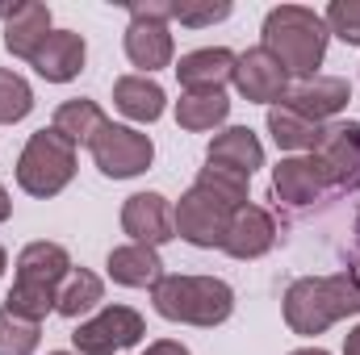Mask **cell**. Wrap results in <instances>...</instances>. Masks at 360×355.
<instances>
[{
  "mask_svg": "<svg viewBox=\"0 0 360 355\" xmlns=\"http://www.w3.org/2000/svg\"><path fill=\"white\" fill-rule=\"evenodd\" d=\"M360 314V276L348 272H331V276H302L285 288V322L293 335L314 339L327 326H335L340 318H356Z\"/></svg>",
  "mask_w": 360,
  "mask_h": 355,
  "instance_id": "1",
  "label": "cell"
},
{
  "mask_svg": "<svg viewBox=\"0 0 360 355\" xmlns=\"http://www.w3.org/2000/svg\"><path fill=\"white\" fill-rule=\"evenodd\" d=\"M264 51L289 72V76H302V80H314L323 59H327V21L323 13L306 8V4H276L269 17H264Z\"/></svg>",
  "mask_w": 360,
  "mask_h": 355,
  "instance_id": "2",
  "label": "cell"
},
{
  "mask_svg": "<svg viewBox=\"0 0 360 355\" xmlns=\"http://www.w3.org/2000/svg\"><path fill=\"white\" fill-rule=\"evenodd\" d=\"M151 305L168 322L214 330L235 314V288L218 276H164L151 288Z\"/></svg>",
  "mask_w": 360,
  "mask_h": 355,
  "instance_id": "3",
  "label": "cell"
},
{
  "mask_svg": "<svg viewBox=\"0 0 360 355\" xmlns=\"http://www.w3.org/2000/svg\"><path fill=\"white\" fill-rule=\"evenodd\" d=\"M76 176V147L51 126V130H34L17 155V188L25 196L51 201L59 196Z\"/></svg>",
  "mask_w": 360,
  "mask_h": 355,
  "instance_id": "4",
  "label": "cell"
},
{
  "mask_svg": "<svg viewBox=\"0 0 360 355\" xmlns=\"http://www.w3.org/2000/svg\"><path fill=\"white\" fill-rule=\"evenodd\" d=\"M143 335H147V322L139 309L101 305L92 318H84L72 330V343H76V355H122L126 347L143 343Z\"/></svg>",
  "mask_w": 360,
  "mask_h": 355,
  "instance_id": "5",
  "label": "cell"
},
{
  "mask_svg": "<svg viewBox=\"0 0 360 355\" xmlns=\"http://www.w3.org/2000/svg\"><path fill=\"white\" fill-rule=\"evenodd\" d=\"M89 151H92L96 172L109 176V180L143 176V172L151 168V159H155V147H151V138H147L143 130H134V126H113V121H105V130L89 142Z\"/></svg>",
  "mask_w": 360,
  "mask_h": 355,
  "instance_id": "6",
  "label": "cell"
},
{
  "mask_svg": "<svg viewBox=\"0 0 360 355\" xmlns=\"http://www.w3.org/2000/svg\"><path fill=\"white\" fill-rule=\"evenodd\" d=\"M314 168L327 188H344L356 192L360 188V121H331L323 126L319 147L310 151Z\"/></svg>",
  "mask_w": 360,
  "mask_h": 355,
  "instance_id": "7",
  "label": "cell"
},
{
  "mask_svg": "<svg viewBox=\"0 0 360 355\" xmlns=\"http://www.w3.org/2000/svg\"><path fill=\"white\" fill-rule=\"evenodd\" d=\"M231 213H235L231 201H222L218 192L193 184L176 205V239L193 243V247H205V251L210 247H222L226 226H231Z\"/></svg>",
  "mask_w": 360,
  "mask_h": 355,
  "instance_id": "8",
  "label": "cell"
},
{
  "mask_svg": "<svg viewBox=\"0 0 360 355\" xmlns=\"http://www.w3.org/2000/svg\"><path fill=\"white\" fill-rule=\"evenodd\" d=\"M122 230L130 234V243L143 247H164L176 239V209L168 205L164 192H134L122 205Z\"/></svg>",
  "mask_w": 360,
  "mask_h": 355,
  "instance_id": "9",
  "label": "cell"
},
{
  "mask_svg": "<svg viewBox=\"0 0 360 355\" xmlns=\"http://www.w3.org/2000/svg\"><path fill=\"white\" fill-rule=\"evenodd\" d=\"M243 100H252V105H285V96H289V72L272 59L264 46H256V51H243L239 59H235V80H231Z\"/></svg>",
  "mask_w": 360,
  "mask_h": 355,
  "instance_id": "10",
  "label": "cell"
},
{
  "mask_svg": "<svg viewBox=\"0 0 360 355\" xmlns=\"http://www.w3.org/2000/svg\"><path fill=\"white\" fill-rule=\"evenodd\" d=\"M0 17H4V46H8V55L34 63L38 51L46 46V38H51V8L42 0H21L13 8H0Z\"/></svg>",
  "mask_w": 360,
  "mask_h": 355,
  "instance_id": "11",
  "label": "cell"
},
{
  "mask_svg": "<svg viewBox=\"0 0 360 355\" xmlns=\"http://www.w3.org/2000/svg\"><path fill=\"white\" fill-rule=\"evenodd\" d=\"M272 243H276V222H272L269 209L248 201L231 213V226H226V239H222V251L231 260H260V255L272 251Z\"/></svg>",
  "mask_w": 360,
  "mask_h": 355,
  "instance_id": "12",
  "label": "cell"
},
{
  "mask_svg": "<svg viewBox=\"0 0 360 355\" xmlns=\"http://www.w3.org/2000/svg\"><path fill=\"white\" fill-rule=\"evenodd\" d=\"M126 59L134 67H143V76H151L160 67H172L176 42H172L168 21H160V17H130V25H126Z\"/></svg>",
  "mask_w": 360,
  "mask_h": 355,
  "instance_id": "13",
  "label": "cell"
},
{
  "mask_svg": "<svg viewBox=\"0 0 360 355\" xmlns=\"http://www.w3.org/2000/svg\"><path fill=\"white\" fill-rule=\"evenodd\" d=\"M348 100H352V84L344 76H314V80H302L297 88H289L285 109H293V113L327 126L335 113L348 109Z\"/></svg>",
  "mask_w": 360,
  "mask_h": 355,
  "instance_id": "14",
  "label": "cell"
},
{
  "mask_svg": "<svg viewBox=\"0 0 360 355\" xmlns=\"http://www.w3.org/2000/svg\"><path fill=\"white\" fill-rule=\"evenodd\" d=\"M235 51L226 46H201L180 55L176 63V80L184 92H226V84L235 80Z\"/></svg>",
  "mask_w": 360,
  "mask_h": 355,
  "instance_id": "15",
  "label": "cell"
},
{
  "mask_svg": "<svg viewBox=\"0 0 360 355\" xmlns=\"http://www.w3.org/2000/svg\"><path fill=\"white\" fill-rule=\"evenodd\" d=\"M205 163H210V168H222V172H235V176H243V180H252L260 168H264V147H260V138H256L248 126H226V130L210 142Z\"/></svg>",
  "mask_w": 360,
  "mask_h": 355,
  "instance_id": "16",
  "label": "cell"
},
{
  "mask_svg": "<svg viewBox=\"0 0 360 355\" xmlns=\"http://www.w3.org/2000/svg\"><path fill=\"white\" fill-rule=\"evenodd\" d=\"M84 59H89L84 34H76V29H51L46 46L34 59V72L46 84H68V80H76L84 72Z\"/></svg>",
  "mask_w": 360,
  "mask_h": 355,
  "instance_id": "17",
  "label": "cell"
},
{
  "mask_svg": "<svg viewBox=\"0 0 360 355\" xmlns=\"http://www.w3.org/2000/svg\"><path fill=\"white\" fill-rule=\"evenodd\" d=\"M68 272H72V255H68V247L42 239V243L21 247V255H17V280H13V284H30V288L59 293V284L68 280Z\"/></svg>",
  "mask_w": 360,
  "mask_h": 355,
  "instance_id": "18",
  "label": "cell"
},
{
  "mask_svg": "<svg viewBox=\"0 0 360 355\" xmlns=\"http://www.w3.org/2000/svg\"><path fill=\"white\" fill-rule=\"evenodd\" d=\"M109 280L122 284V288H155L168 272L155 247H143V243H126V247H113L109 251Z\"/></svg>",
  "mask_w": 360,
  "mask_h": 355,
  "instance_id": "19",
  "label": "cell"
},
{
  "mask_svg": "<svg viewBox=\"0 0 360 355\" xmlns=\"http://www.w3.org/2000/svg\"><path fill=\"white\" fill-rule=\"evenodd\" d=\"M323 188L327 184H323V176H319V168H314L310 155H289V159H281L272 168V192H276V201H285L293 209L314 205L323 196Z\"/></svg>",
  "mask_w": 360,
  "mask_h": 355,
  "instance_id": "20",
  "label": "cell"
},
{
  "mask_svg": "<svg viewBox=\"0 0 360 355\" xmlns=\"http://www.w3.org/2000/svg\"><path fill=\"white\" fill-rule=\"evenodd\" d=\"M113 105H117V113H126L130 121L151 126V121L164 117L168 96H164V88H160L151 76H117V84H113Z\"/></svg>",
  "mask_w": 360,
  "mask_h": 355,
  "instance_id": "21",
  "label": "cell"
},
{
  "mask_svg": "<svg viewBox=\"0 0 360 355\" xmlns=\"http://www.w3.org/2000/svg\"><path fill=\"white\" fill-rule=\"evenodd\" d=\"M105 113H101V105L96 100H89V96H72V100H63L59 109H55V130L72 142V147H89L92 138L105 130Z\"/></svg>",
  "mask_w": 360,
  "mask_h": 355,
  "instance_id": "22",
  "label": "cell"
},
{
  "mask_svg": "<svg viewBox=\"0 0 360 355\" xmlns=\"http://www.w3.org/2000/svg\"><path fill=\"white\" fill-rule=\"evenodd\" d=\"M101 301H105V284H101V276H96V272H89V267H72V272H68V280L59 284L55 314H63V318L80 322V318H84V314H92Z\"/></svg>",
  "mask_w": 360,
  "mask_h": 355,
  "instance_id": "23",
  "label": "cell"
},
{
  "mask_svg": "<svg viewBox=\"0 0 360 355\" xmlns=\"http://www.w3.org/2000/svg\"><path fill=\"white\" fill-rule=\"evenodd\" d=\"M226 117H231V96L226 92H184L176 100V121L188 134L218 130Z\"/></svg>",
  "mask_w": 360,
  "mask_h": 355,
  "instance_id": "24",
  "label": "cell"
},
{
  "mask_svg": "<svg viewBox=\"0 0 360 355\" xmlns=\"http://www.w3.org/2000/svg\"><path fill=\"white\" fill-rule=\"evenodd\" d=\"M269 134L281 151H293L297 155V151H314L319 147L323 126L310 121V117H302V113H293V109H285V105H272L269 109Z\"/></svg>",
  "mask_w": 360,
  "mask_h": 355,
  "instance_id": "25",
  "label": "cell"
},
{
  "mask_svg": "<svg viewBox=\"0 0 360 355\" xmlns=\"http://www.w3.org/2000/svg\"><path fill=\"white\" fill-rule=\"evenodd\" d=\"M34 113V88L25 84V76L0 67V126H17Z\"/></svg>",
  "mask_w": 360,
  "mask_h": 355,
  "instance_id": "26",
  "label": "cell"
},
{
  "mask_svg": "<svg viewBox=\"0 0 360 355\" xmlns=\"http://www.w3.org/2000/svg\"><path fill=\"white\" fill-rule=\"evenodd\" d=\"M42 343V322L0 309V355H34Z\"/></svg>",
  "mask_w": 360,
  "mask_h": 355,
  "instance_id": "27",
  "label": "cell"
},
{
  "mask_svg": "<svg viewBox=\"0 0 360 355\" xmlns=\"http://www.w3.org/2000/svg\"><path fill=\"white\" fill-rule=\"evenodd\" d=\"M323 21H327V29L340 42L360 46V0H331L327 13H323Z\"/></svg>",
  "mask_w": 360,
  "mask_h": 355,
  "instance_id": "28",
  "label": "cell"
},
{
  "mask_svg": "<svg viewBox=\"0 0 360 355\" xmlns=\"http://www.w3.org/2000/svg\"><path fill=\"white\" fill-rule=\"evenodd\" d=\"M197 184L201 188H210V192H218L222 201H231L235 209L239 205H248V184L252 180H243V176H235V172H222V168H201V176H197Z\"/></svg>",
  "mask_w": 360,
  "mask_h": 355,
  "instance_id": "29",
  "label": "cell"
},
{
  "mask_svg": "<svg viewBox=\"0 0 360 355\" xmlns=\"http://www.w3.org/2000/svg\"><path fill=\"white\" fill-rule=\"evenodd\" d=\"M231 17V0H218V4H172V21L180 25H214V21H226Z\"/></svg>",
  "mask_w": 360,
  "mask_h": 355,
  "instance_id": "30",
  "label": "cell"
},
{
  "mask_svg": "<svg viewBox=\"0 0 360 355\" xmlns=\"http://www.w3.org/2000/svg\"><path fill=\"white\" fill-rule=\"evenodd\" d=\"M143 355H188V347L176 343V339H160V343H151Z\"/></svg>",
  "mask_w": 360,
  "mask_h": 355,
  "instance_id": "31",
  "label": "cell"
},
{
  "mask_svg": "<svg viewBox=\"0 0 360 355\" xmlns=\"http://www.w3.org/2000/svg\"><path fill=\"white\" fill-rule=\"evenodd\" d=\"M344 355H360V326L348 330V339H344Z\"/></svg>",
  "mask_w": 360,
  "mask_h": 355,
  "instance_id": "32",
  "label": "cell"
},
{
  "mask_svg": "<svg viewBox=\"0 0 360 355\" xmlns=\"http://www.w3.org/2000/svg\"><path fill=\"white\" fill-rule=\"evenodd\" d=\"M8 213H13V201H8V188L0 184V222H8Z\"/></svg>",
  "mask_w": 360,
  "mask_h": 355,
  "instance_id": "33",
  "label": "cell"
},
{
  "mask_svg": "<svg viewBox=\"0 0 360 355\" xmlns=\"http://www.w3.org/2000/svg\"><path fill=\"white\" fill-rule=\"evenodd\" d=\"M289 355H331V351H323V347H302V351H289Z\"/></svg>",
  "mask_w": 360,
  "mask_h": 355,
  "instance_id": "34",
  "label": "cell"
},
{
  "mask_svg": "<svg viewBox=\"0 0 360 355\" xmlns=\"http://www.w3.org/2000/svg\"><path fill=\"white\" fill-rule=\"evenodd\" d=\"M352 272L360 276V226H356V264H352Z\"/></svg>",
  "mask_w": 360,
  "mask_h": 355,
  "instance_id": "35",
  "label": "cell"
},
{
  "mask_svg": "<svg viewBox=\"0 0 360 355\" xmlns=\"http://www.w3.org/2000/svg\"><path fill=\"white\" fill-rule=\"evenodd\" d=\"M4 267H8V255H4V247H0V276H4Z\"/></svg>",
  "mask_w": 360,
  "mask_h": 355,
  "instance_id": "36",
  "label": "cell"
},
{
  "mask_svg": "<svg viewBox=\"0 0 360 355\" xmlns=\"http://www.w3.org/2000/svg\"><path fill=\"white\" fill-rule=\"evenodd\" d=\"M51 355H76V351H51Z\"/></svg>",
  "mask_w": 360,
  "mask_h": 355,
  "instance_id": "37",
  "label": "cell"
}]
</instances>
